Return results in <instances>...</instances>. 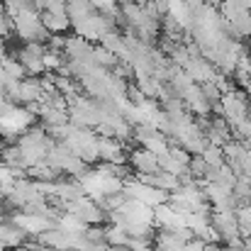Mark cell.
Wrapping results in <instances>:
<instances>
[{
	"mask_svg": "<svg viewBox=\"0 0 251 251\" xmlns=\"http://www.w3.org/2000/svg\"><path fill=\"white\" fill-rule=\"evenodd\" d=\"M220 105H222V117L227 120L229 127H237L239 122L249 120L251 107H249V102H247V98H244V93L232 90V93H227V95L220 98Z\"/></svg>",
	"mask_w": 251,
	"mask_h": 251,
	"instance_id": "obj_1",
	"label": "cell"
},
{
	"mask_svg": "<svg viewBox=\"0 0 251 251\" xmlns=\"http://www.w3.org/2000/svg\"><path fill=\"white\" fill-rule=\"evenodd\" d=\"M188 171H190L193 180H202V178H205V173H207V164L202 161V156H200V154H198V156H190Z\"/></svg>",
	"mask_w": 251,
	"mask_h": 251,
	"instance_id": "obj_14",
	"label": "cell"
},
{
	"mask_svg": "<svg viewBox=\"0 0 251 251\" xmlns=\"http://www.w3.org/2000/svg\"><path fill=\"white\" fill-rule=\"evenodd\" d=\"M125 195L132 198V200L144 202L147 207H159V205H164L168 200V193L154 188V185H147V183H142V180H129V183L125 185Z\"/></svg>",
	"mask_w": 251,
	"mask_h": 251,
	"instance_id": "obj_2",
	"label": "cell"
},
{
	"mask_svg": "<svg viewBox=\"0 0 251 251\" xmlns=\"http://www.w3.org/2000/svg\"><path fill=\"white\" fill-rule=\"evenodd\" d=\"M200 156H202V161L207 164V168L225 166V154H222V147H212V144H207V147H205V151H202Z\"/></svg>",
	"mask_w": 251,
	"mask_h": 251,
	"instance_id": "obj_13",
	"label": "cell"
},
{
	"mask_svg": "<svg viewBox=\"0 0 251 251\" xmlns=\"http://www.w3.org/2000/svg\"><path fill=\"white\" fill-rule=\"evenodd\" d=\"M66 212H71V215H76L83 225H100L102 220H105V212L98 207V202L95 200H90V198H78L76 202H69L66 205Z\"/></svg>",
	"mask_w": 251,
	"mask_h": 251,
	"instance_id": "obj_4",
	"label": "cell"
},
{
	"mask_svg": "<svg viewBox=\"0 0 251 251\" xmlns=\"http://www.w3.org/2000/svg\"><path fill=\"white\" fill-rule=\"evenodd\" d=\"M210 227L215 229V234L220 237V242H232L239 237V225H237V215L229 210H212L210 212Z\"/></svg>",
	"mask_w": 251,
	"mask_h": 251,
	"instance_id": "obj_3",
	"label": "cell"
},
{
	"mask_svg": "<svg viewBox=\"0 0 251 251\" xmlns=\"http://www.w3.org/2000/svg\"><path fill=\"white\" fill-rule=\"evenodd\" d=\"M42 25H44V29L47 32H51V34H61V32H66L69 29V25H71V20L66 17V15H51V12H42Z\"/></svg>",
	"mask_w": 251,
	"mask_h": 251,
	"instance_id": "obj_12",
	"label": "cell"
},
{
	"mask_svg": "<svg viewBox=\"0 0 251 251\" xmlns=\"http://www.w3.org/2000/svg\"><path fill=\"white\" fill-rule=\"evenodd\" d=\"M107 251H132V249H127V247H110Z\"/></svg>",
	"mask_w": 251,
	"mask_h": 251,
	"instance_id": "obj_16",
	"label": "cell"
},
{
	"mask_svg": "<svg viewBox=\"0 0 251 251\" xmlns=\"http://www.w3.org/2000/svg\"><path fill=\"white\" fill-rule=\"evenodd\" d=\"M244 147H247V149H251V134L247 137V139H244Z\"/></svg>",
	"mask_w": 251,
	"mask_h": 251,
	"instance_id": "obj_17",
	"label": "cell"
},
{
	"mask_svg": "<svg viewBox=\"0 0 251 251\" xmlns=\"http://www.w3.org/2000/svg\"><path fill=\"white\" fill-rule=\"evenodd\" d=\"M244 88H247V93H249V95H251V78H249V83L244 85Z\"/></svg>",
	"mask_w": 251,
	"mask_h": 251,
	"instance_id": "obj_18",
	"label": "cell"
},
{
	"mask_svg": "<svg viewBox=\"0 0 251 251\" xmlns=\"http://www.w3.org/2000/svg\"><path fill=\"white\" fill-rule=\"evenodd\" d=\"M12 251H32V249H25V247H17V249H12Z\"/></svg>",
	"mask_w": 251,
	"mask_h": 251,
	"instance_id": "obj_19",
	"label": "cell"
},
{
	"mask_svg": "<svg viewBox=\"0 0 251 251\" xmlns=\"http://www.w3.org/2000/svg\"><path fill=\"white\" fill-rule=\"evenodd\" d=\"M200 93H202V98H205L210 105L220 102V98H222V93L217 90V85L212 83V81H207V83H200Z\"/></svg>",
	"mask_w": 251,
	"mask_h": 251,
	"instance_id": "obj_15",
	"label": "cell"
},
{
	"mask_svg": "<svg viewBox=\"0 0 251 251\" xmlns=\"http://www.w3.org/2000/svg\"><path fill=\"white\" fill-rule=\"evenodd\" d=\"M25 237H27V234H25L15 222H0V251L22 247Z\"/></svg>",
	"mask_w": 251,
	"mask_h": 251,
	"instance_id": "obj_10",
	"label": "cell"
},
{
	"mask_svg": "<svg viewBox=\"0 0 251 251\" xmlns=\"http://www.w3.org/2000/svg\"><path fill=\"white\" fill-rule=\"evenodd\" d=\"M129 166L134 168L137 176H154L159 173V159L147 149H134L129 151Z\"/></svg>",
	"mask_w": 251,
	"mask_h": 251,
	"instance_id": "obj_6",
	"label": "cell"
},
{
	"mask_svg": "<svg viewBox=\"0 0 251 251\" xmlns=\"http://www.w3.org/2000/svg\"><path fill=\"white\" fill-rule=\"evenodd\" d=\"M183 105H185V110H188L190 115H195V117H207V115H210V102L202 98L198 83H193L183 93Z\"/></svg>",
	"mask_w": 251,
	"mask_h": 251,
	"instance_id": "obj_8",
	"label": "cell"
},
{
	"mask_svg": "<svg viewBox=\"0 0 251 251\" xmlns=\"http://www.w3.org/2000/svg\"><path fill=\"white\" fill-rule=\"evenodd\" d=\"M183 217H185V215H178L168 202L154 207V222H156L164 232H176V229L185 227V220H183Z\"/></svg>",
	"mask_w": 251,
	"mask_h": 251,
	"instance_id": "obj_7",
	"label": "cell"
},
{
	"mask_svg": "<svg viewBox=\"0 0 251 251\" xmlns=\"http://www.w3.org/2000/svg\"><path fill=\"white\" fill-rule=\"evenodd\" d=\"M98 159H100L102 164H120V166H125V161H127V151H125L122 142L98 137Z\"/></svg>",
	"mask_w": 251,
	"mask_h": 251,
	"instance_id": "obj_5",
	"label": "cell"
},
{
	"mask_svg": "<svg viewBox=\"0 0 251 251\" xmlns=\"http://www.w3.org/2000/svg\"><path fill=\"white\" fill-rule=\"evenodd\" d=\"M12 222L25 232V234H42V232H47V229H51L54 225L49 222V220H44V217H39V215H29V212H17L15 217H12Z\"/></svg>",
	"mask_w": 251,
	"mask_h": 251,
	"instance_id": "obj_9",
	"label": "cell"
},
{
	"mask_svg": "<svg viewBox=\"0 0 251 251\" xmlns=\"http://www.w3.org/2000/svg\"><path fill=\"white\" fill-rule=\"evenodd\" d=\"M244 12H249L247 10V5H244V0H222L220 2V17H222V22H234V20H239Z\"/></svg>",
	"mask_w": 251,
	"mask_h": 251,
	"instance_id": "obj_11",
	"label": "cell"
}]
</instances>
